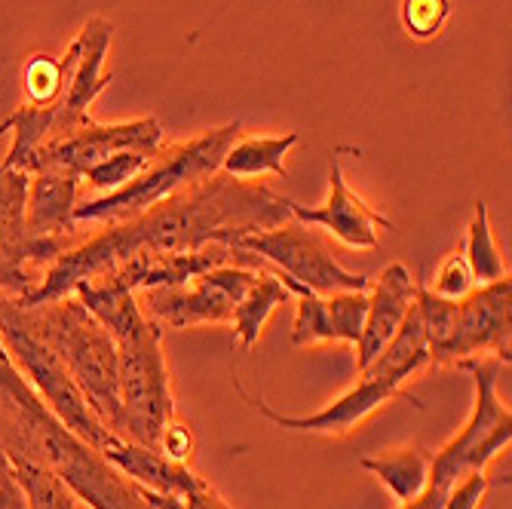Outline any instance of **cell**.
I'll list each match as a JSON object with an SVG mask.
<instances>
[{
	"label": "cell",
	"mask_w": 512,
	"mask_h": 509,
	"mask_svg": "<svg viewBox=\"0 0 512 509\" xmlns=\"http://www.w3.org/2000/svg\"><path fill=\"white\" fill-rule=\"evenodd\" d=\"M252 267L224 264L200 273L188 286L172 289H145L138 292L145 313L169 329H197V326H221L230 322L234 307L255 283Z\"/></svg>",
	"instance_id": "9c48e42d"
},
{
	"label": "cell",
	"mask_w": 512,
	"mask_h": 509,
	"mask_svg": "<svg viewBox=\"0 0 512 509\" xmlns=\"http://www.w3.org/2000/svg\"><path fill=\"white\" fill-rule=\"evenodd\" d=\"M163 148V123L157 117H138L126 123H96L74 129L65 138L43 145L31 163V175L40 169H65L83 178L89 166L117 154V151H145L157 154Z\"/></svg>",
	"instance_id": "7c38bea8"
},
{
	"label": "cell",
	"mask_w": 512,
	"mask_h": 509,
	"mask_svg": "<svg viewBox=\"0 0 512 509\" xmlns=\"http://www.w3.org/2000/svg\"><path fill=\"white\" fill-rule=\"evenodd\" d=\"M463 258H467L473 276H476V286H485V283H494L500 276H506V261L500 255V246L494 240V230H491V212H488V203L479 200L476 203V212H473V221L467 227V240H463Z\"/></svg>",
	"instance_id": "484cf974"
},
{
	"label": "cell",
	"mask_w": 512,
	"mask_h": 509,
	"mask_svg": "<svg viewBox=\"0 0 512 509\" xmlns=\"http://www.w3.org/2000/svg\"><path fill=\"white\" fill-rule=\"evenodd\" d=\"M445 494H448V491L427 485V491H424L421 497H414V500H408V503H399V509H442Z\"/></svg>",
	"instance_id": "e575fe53"
},
{
	"label": "cell",
	"mask_w": 512,
	"mask_h": 509,
	"mask_svg": "<svg viewBox=\"0 0 512 509\" xmlns=\"http://www.w3.org/2000/svg\"><path fill=\"white\" fill-rule=\"evenodd\" d=\"M476 289V276L467 264V258H463V252H451L439 270H436V280L430 286V292H436L439 298H448V301H460V298H467L470 292Z\"/></svg>",
	"instance_id": "f546056e"
},
{
	"label": "cell",
	"mask_w": 512,
	"mask_h": 509,
	"mask_svg": "<svg viewBox=\"0 0 512 509\" xmlns=\"http://www.w3.org/2000/svg\"><path fill=\"white\" fill-rule=\"evenodd\" d=\"M117 344L120 421L117 436L157 448L169 418H175V393L163 350V326L151 316Z\"/></svg>",
	"instance_id": "8992f818"
},
{
	"label": "cell",
	"mask_w": 512,
	"mask_h": 509,
	"mask_svg": "<svg viewBox=\"0 0 512 509\" xmlns=\"http://www.w3.org/2000/svg\"><path fill=\"white\" fill-rule=\"evenodd\" d=\"M4 362H10V356H7V347H4V341H0V365Z\"/></svg>",
	"instance_id": "d590c367"
},
{
	"label": "cell",
	"mask_w": 512,
	"mask_h": 509,
	"mask_svg": "<svg viewBox=\"0 0 512 509\" xmlns=\"http://www.w3.org/2000/svg\"><path fill=\"white\" fill-rule=\"evenodd\" d=\"M157 154H145V151H117L105 160H99L96 166H89L83 172V181L89 184V188H96L102 194H111V191H120L123 184H129L132 178L142 175L151 160Z\"/></svg>",
	"instance_id": "83f0119b"
},
{
	"label": "cell",
	"mask_w": 512,
	"mask_h": 509,
	"mask_svg": "<svg viewBox=\"0 0 512 509\" xmlns=\"http://www.w3.org/2000/svg\"><path fill=\"white\" fill-rule=\"evenodd\" d=\"M0 454L56 470L89 509H154L145 488L120 473L99 448L74 436L13 362L0 365Z\"/></svg>",
	"instance_id": "7a4b0ae2"
},
{
	"label": "cell",
	"mask_w": 512,
	"mask_h": 509,
	"mask_svg": "<svg viewBox=\"0 0 512 509\" xmlns=\"http://www.w3.org/2000/svg\"><path fill=\"white\" fill-rule=\"evenodd\" d=\"M289 212L295 215V221L322 227L332 240H338L350 249H378L381 227L396 230V224L384 212L368 206L350 188L338 157H332V166H329V197H325V203L304 206L298 200H289Z\"/></svg>",
	"instance_id": "9a60e30c"
},
{
	"label": "cell",
	"mask_w": 512,
	"mask_h": 509,
	"mask_svg": "<svg viewBox=\"0 0 512 509\" xmlns=\"http://www.w3.org/2000/svg\"><path fill=\"white\" fill-rule=\"evenodd\" d=\"M488 494V476L485 473H470L460 482H454L442 500V509H479Z\"/></svg>",
	"instance_id": "1f68e13d"
},
{
	"label": "cell",
	"mask_w": 512,
	"mask_h": 509,
	"mask_svg": "<svg viewBox=\"0 0 512 509\" xmlns=\"http://www.w3.org/2000/svg\"><path fill=\"white\" fill-rule=\"evenodd\" d=\"M0 457H4V454H0Z\"/></svg>",
	"instance_id": "74e56055"
},
{
	"label": "cell",
	"mask_w": 512,
	"mask_h": 509,
	"mask_svg": "<svg viewBox=\"0 0 512 509\" xmlns=\"http://www.w3.org/2000/svg\"><path fill=\"white\" fill-rule=\"evenodd\" d=\"M414 298H417V280L399 261L384 267V273L368 286L365 322L356 341V372H362L390 344L396 329L405 322L408 310L414 307Z\"/></svg>",
	"instance_id": "e0dca14e"
},
{
	"label": "cell",
	"mask_w": 512,
	"mask_h": 509,
	"mask_svg": "<svg viewBox=\"0 0 512 509\" xmlns=\"http://www.w3.org/2000/svg\"><path fill=\"white\" fill-rule=\"evenodd\" d=\"M10 129L13 132V148L10 154L0 160L4 166L10 169H22L31 175V163L37 157V151L43 145H50L53 138H56V120H53V105L50 108H19L13 117H10Z\"/></svg>",
	"instance_id": "d4e9b609"
},
{
	"label": "cell",
	"mask_w": 512,
	"mask_h": 509,
	"mask_svg": "<svg viewBox=\"0 0 512 509\" xmlns=\"http://www.w3.org/2000/svg\"><path fill=\"white\" fill-rule=\"evenodd\" d=\"M494 356L503 365L512 359V276L476 286L457 301L454 335L436 365H460L463 359Z\"/></svg>",
	"instance_id": "8fae6325"
},
{
	"label": "cell",
	"mask_w": 512,
	"mask_h": 509,
	"mask_svg": "<svg viewBox=\"0 0 512 509\" xmlns=\"http://www.w3.org/2000/svg\"><path fill=\"white\" fill-rule=\"evenodd\" d=\"M19 301V298H16ZM25 322L34 335L50 347L68 375L99 414L108 430H117L120 421V381H117V344L111 332L92 316L77 295H65L59 301L25 307Z\"/></svg>",
	"instance_id": "3957f363"
},
{
	"label": "cell",
	"mask_w": 512,
	"mask_h": 509,
	"mask_svg": "<svg viewBox=\"0 0 512 509\" xmlns=\"http://www.w3.org/2000/svg\"><path fill=\"white\" fill-rule=\"evenodd\" d=\"M234 249L255 255L258 261L270 264L273 270L286 273L289 280L307 286L319 295L335 292H368L371 280L362 273H350L310 224L283 221L270 230L246 234L234 243Z\"/></svg>",
	"instance_id": "ba28073f"
},
{
	"label": "cell",
	"mask_w": 512,
	"mask_h": 509,
	"mask_svg": "<svg viewBox=\"0 0 512 509\" xmlns=\"http://www.w3.org/2000/svg\"><path fill=\"white\" fill-rule=\"evenodd\" d=\"M457 368L473 375L476 396H473V411L467 424L460 427V433L442 445L433 454L430 464V485L448 491L454 482H460L470 473H485L491 460L509 448L512 442V411L500 399V359H463ZM509 368V365H506Z\"/></svg>",
	"instance_id": "52a82bcc"
},
{
	"label": "cell",
	"mask_w": 512,
	"mask_h": 509,
	"mask_svg": "<svg viewBox=\"0 0 512 509\" xmlns=\"http://www.w3.org/2000/svg\"><path fill=\"white\" fill-rule=\"evenodd\" d=\"M0 509H28L22 488L16 485L13 473H10V460L0 457Z\"/></svg>",
	"instance_id": "d6a6232c"
},
{
	"label": "cell",
	"mask_w": 512,
	"mask_h": 509,
	"mask_svg": "<svg viewBox=\"0 0 512 509\" xmlns=\"http://www.w3.org/2000/svg\"><path fill=\"white\" fill-rule=\"evenodd\" d=\"M234 390L240 393L243 402H249L261 418H267L270 424L283 427V430H292V433H316V436H347L350 430H356L365 418H371L378 408H384L387 402L393 399H408L414 408L424 411V402L417 396H408L402 387L384 381V378H375V375H359V384L350 387L344 396H338L332 405H325L322 411L316 414H304V418H295V414H279L273 411L264 399L252 396L237 378H234Z\"/></svg>",
	"instance_id": "5bb4252c"
},
{
	"label": "cell",
	"mask_w": 512,
	"mask_h": 509,
	"mask_svg": "<svg viewBox=\"0 0 512 509\" xmlns=\"http://www.w3.org/2000/svg\"><path fill=\"white\" fill-rule=\"evenodd\" d=\"M184 506H188V509H234L209 482H203L194 491L184 494Z\"/></svg>",
	"instance_id": "836d02e7"
},
{
	"label": "cell",
	"mask_w": 512,
	"mask_h": 509,
	"mask_svg": "<svg viewBox=\"0 0 512 509\" xmlns=\"http://www.w3.org/2000/svg\"><path fill=\"white\" fill-rule=\"evenodd\" d=\"M301 142L298 132L286 135H255V138H237L227 148L221 160V172L240 181H252L261 175H276L286 178V154Z\"/></svg>",
	"instance_id": "7402d4cb"
},
{
	"label": "cell",
	"mask_w": 512,
	"mask_h": 509,
	"mask_svg": "<svg viewBox=\"0 0 512 509\" xmlns=\"http://www.w3.org/2000/svg\"><path fill=\"white\" fill-rule=\"evenodd\" d=\"M7 460L16 485L25 494L28 509H77V494L65 485V479L56 470L25 457H7Z\"/></svg>",
	"instance_id": "cb8c5ba5"
},
{
	"label": "cell",
	"mask_w": 512,
	"mask_h": 509,
	"mask_svg": "<svg viewBox=\"0 0 512 509\" xmlns=\"http://www.w3.org/2000/svg\"><path fill=\"white\" fill-rule=\"evenodd\" d=\"M427 365H430V347H427V335L421 326V313H417V304H414L405 322L396 329V335L390 338V344L371 359L359 375H375L402 387L408 378L424 372Z\"/></svg>",
	"instance_id": "44dd1931"
},
{
	"label": "cell",
	"mask_w": 512,
	"mask_h": 509,
	"mask_svg": "<svg viewBox=\"0 0 512 509\" xmlns=\"http://www.w3.org/2000/svg\"><path fill=\"white\" fill-rule=\"evenodd\" d=\"M68 86V59L37 53L25 65V92L34 108H50L62 99Z\"/></svg>",
	"instance_id": "4316f807"
},
{
	"label": "cell",
	"mask_w": 512,
	"mask_h": 509,
	"mask_svg": "<svg viewBox=\"0 0 512 509\" xmlns=\"http://www.w3.org/2000/svg\"><path fill=\"white\" fill-rule=\"evenodd\" d=\"M80 175L65 169H40L28 178L25 230L31 237H71L77 230V188Z\"/></svg>",
	"instance_id": "ac0fdd59"
},
{
	"label": "cell",
	"mask_w": 512,
	"mask_h": 509,
	"mask_svg": "<svg viewBox=\"0 0 512 509\" xmlns=\"http://www.w3.org/2000/svg\"><path fill=\"white\" fill-rule=\"evenodd\" d=\"M114 40V25L102 16H92L83 22L80 34L68 46V86L62 99L53 105V120H56V138L71 135L74 129L86 126L89 108L102 92L114 83V74L105 71V56ZM53 138V142H56Z\"/></svg>",
	"instance_id": "4fadbf2b"
},
{
	"label": "cell",
	"mask_w": 512,
	"mask_h": 509,
	"mask_svg": "<svg viewBox=\"0 0 512 509\" xmlns=\"http://www.w3.org/2000/svg\"><path fill=\"white\" fill-rule=\"evenodd\" d=\"M273 270V267H270ZM283 283L295 301V322H292V344L295 347H313V344H353L362 335L365 322V307H368V292H335V295H319L310 292L307 286L289 280L286 273H279Z\"/></svg>",
	"instance_id": "2e32d148"
},
{
	"label": "cell",
	"mask_w": 512,
	"mask_h": 509,
	"mask_svg": "<svg viewBox=\"0 0 512 509\" xmlns=\"http://www.w3.org/2000/svg\"><path fill=\"white\" fill-rule=\"evenodd\" d=\"M399 16L414 40H433L451 16V0H402Z\"/></svg>",
	"instance_id": "f1b7e54d"
},
{
	"label": "cell",
	"mask_w": 512,
	"mask_h": 509,
	"mask_svg": "<svg viewBox=\"0 0 512 509\" xmlns=\"http://www.w3.org/2000/svg\"><path fill=\"white\" fill-rule=\"evenodd\" d=\"M240 129H243L240 120H230L227 126L206 129V132L194 135L191 142L160 148L157 157L151 160V166L138 178H132L129 184H123L120 191H111L99 200L77 203L74 221L77 224L80 221H89V224L129 221L135 215H142L145 209L157 206L160 200L221 172V160H224L227 148L240 138Z\"/></svg>",
	"instance_id": "277c9868"
},
{
	"label": "cell",
	"mask_w": 512,
	"mask_h": 509,
	"mask_svg": "<svg viewBox=\"0 0 512 509\" xmlns=\"http://www.w3.org/2000/svg\"><path fill=\"white\" fill-rule=\"evenodd\" d=\"M28 178V172L0 163V292L13 298H25L40 283L28 264L46 267L68 249V237H31L25 230Z\"/></svg>",
	"instance_id": "30bf717a"
},
{
	"label": "cell",
	"mask_w": 512,
	"mask_h": 509,
	"mask_svg": "<svg viewBox=\"0 0 512 509\" xmlns=\"http://www.w3.org/2000/svg\"><path fill=\"white\" fill-rule=\"evenodd\" d=\"M0 341H4L7 356L22 372V378L37 390L46 408H50L74 436H80L83 442H89L99 451L111 445L117 433L99 421V414L92 411V405L86 402V396L68 375L62 359L46 347L25 322L22 304L4 292H0Z\"/></svg>",
	"instance_id": "5b68a950"
},
{
	"label": "cell",
	"mask_w": 512,
	"mask_h": 509,
	"mask_svg": "<svg viewBox=\"0 0 512 509\" xmlns=\"http://www.w3.org/2000/svg\"><path fill=\"white\" fill-rule=\"evenodd\" d=\"M10 132V120H4V123H0V138H4Z\"/></svg>",
	"instance_id": "8d00e7d4"
},
{
	"label": "cell",
	"mask_w": 512,
	"mask_h": 509,
	"mask_svg": "<svg viewBox=\"0 0 512 509\" xmlns=\"http://www.w3.org/2000/svg\"><path fill=\"white\" fill-rule=\"evenodd\" d=\"M157 448L169 460H175V464H188V460H194V454L200 448V439H197V430L188 421L169 418V424L163 427V433L157 439Z\"/></svg>",
	"instance_id": "4dcf8cb0"
},
{
	"label": "cell",
	"mask_w": 512,
	"mask_h": 509,
	"mask_svg": "<svg viewBox=\"0 0 512 509\" xmlns=\"http://www.w3.org/2000/svg\"><path fill=\"white\" fill-rule=\"evenodd\" d=\"M102 454L111 460L120 473H126L132 482H138L148 491H157V494L184 497L188 491H194L197 485L206 482L188 464H175V460H169L160 448L138 445L132 439H123V436H114L111 445Z\"/></svg>",
	"instance_id": "d6986e66"
},
{
	"label": "cell",
	"mask_w": 512,
	"mask_h": 509,
	"mask_svg": "<svg viewBox=\"0 0 512 509\" xmlns=\"http://www.w3.org/2000/svg\"><path fill=\"white\" fill-rule=\"evenodd\" d=\"M289 218V197L273 194L264 184L215 172L142 215L108 224L89 240L68 246L53 264H46L34 292L19 298V304L40 307L74 295L80 283L96 280L108 267L135 255L200 252L209 243L234 246L240 237L270 230Z\"/></svg>",
	"instance_id": "6da1fadb"
},
{
	"label": "cell",
	"mask_w": 512,
	"mask_h": 509,
	"mask_svg": "<svg viewBox=\"0 0 512 509\" xmlns=\"http://www.w3.org/2000/svg\"><path fill=\"white\" fill-rule=\"evenodd\" d=\"M230 249H234V246H230ZM234 264L258 270L255 273V283L249 286V292L234 307V316H230V326H234V338L246 350H252L258 344L264 326L270 322V316L276 313V307L289 304L292 295H289V289L283 283H279V276L270 267H264V261H258L255 255L234 249Z\"/></svg>",
	"instance_id": "ffe728a7"
},
{
	"label": "cell",
	"mask_w": 512,
	"mask_h": 509,
	"mask_svg": "<svg viewBox=\"0 0 512 509\" xmlns=\"http://www.w3.org/2000/svg\"><path fill=\"white\" fill-rule=\"evenodd\" d=\"M430 464H433V454L427 448H399V451L359 460V467L368 470L378 482H384L399 503H408L427 491Z\"/></svg>",
	"instance_id": "603a6c76"
}]
</instances>
